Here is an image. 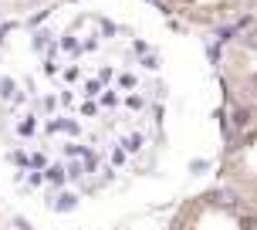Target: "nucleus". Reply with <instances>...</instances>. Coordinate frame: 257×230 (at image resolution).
I'll list each match as a JSON object with an SVG mask.
<instances>
[{"label":"nucleus","instance_id":"nucleus-1","mask_svg":"<svg viewBox=\"0 0 257 230\" xmlns=\"http://www.w3.org/2000/svg\"><path fill=\"white\" fill-rule=\"evenodd\" d=\"M176 230H257V217L233 206H200L186 213Z\"/></svg>","mask_w":257,"mask_h":230}]
</instances>
